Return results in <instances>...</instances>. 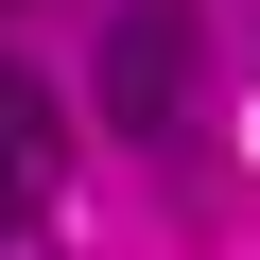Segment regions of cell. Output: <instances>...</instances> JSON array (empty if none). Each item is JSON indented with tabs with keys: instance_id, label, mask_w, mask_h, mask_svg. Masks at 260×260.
<instances>
[{
	"instance_id": "1",
	"label": "cell",
	"mask_w": 260,
	"mask_h": 260,
	"mask_svg": "<svg viewBox=\"0 0 260 260\" xmlns=\"http://www.w3.org/2000/svg\"><path fill=\"white\" fill-rule=\"evenodd\" d=\"M191 104H208V52H191V0H121L104 18V121L121 139H191Z\"/></svg>"
},
{
	"instance_id": "2",
	"label": "cell",
	"mask_w": 260,
	"mask_h": 260,
	"mask_svg": "<svg viewBox=\"0 0 260 260\" xmlns=\"http://www.w3.org/2000/svg\"><path fill=\"white\" fill-rule=\"evenodd\" d=\"M52 174H70L52 87H35V70H0V243H18V225H52Z\"/></svg>"
}]
</instances>
